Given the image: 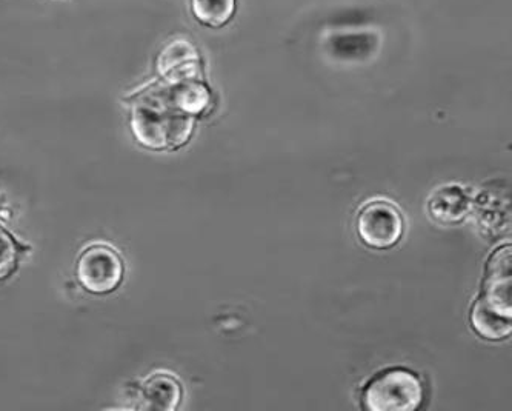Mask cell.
Returning a JSON list of instances; mask_svg holds the SVG:
<instances>
[{"mask_svg": "<svg viewBox=\"0 0 512 411\" xmlns=\"http://www.w3.org/2000/svg\"><path fill=\"white\" fill-rule=\"evenodd\" d=\"M477 301L500 315L511 318V247H502L491 256L483 291Z\"/></svg>", "mask_w": 512, "mask_h": 411, "instance_id": "obj_4", "label": "cell"}, {"mask_svg": "<svg viewBox=\"0 0 512 411\" xmlns=\"http://www.w3.org/2000/svg\"><path fill=\"white\" fill-rule=\"evenodd\" d=\"M142 395L148 408L174 410L182 399V388L168 373H156L143 384Z\"/></svg>", "mask_w": 512, "mask_h": 411, "instance_id": "obj_6", "label": "cell"}, {"mask_svg": "<svg viewBox=\"0 0 512 411\" xmlns=\"http://www.w3.org/2000/svg\"><path fill=\"white\" fill-rule=\"evenodd\" d=\"M191 7L202 24L220 27L233 16L236 0H191Z\"/></svg>", "mask_w": 512, "mask_h": 411, "instance_id": "obj_8", "label": "cell"}, {"mask_svg": "<svg viewBox=\"0 0 512 411\" xmlns=\"http://www.w3.org/2000/svg\"><path fill=\"white\" fill-rule=\"evenodd\" d=\"M76 274L85 290L93 295H108L124 281V259L110 245L91 244L79 254Z\"/></svg>", "mask_w": 512, "mask_h": 411, "instance_id": "obj_2", "label": "cell"}, {"mask_svg": "<svg viewBox=\"0 0 512 411\" xmlns=\"http://www.w3.org/2000/svg\"><path fill=\"white\" fill-rule=\"evenodd\" d=\"M357 233L368 247L388 250L402 238V213L396 205L382 199L368 202L357 216Z\"/></svg>", "mask_w": 512, "mask_h": 411, "instance_id": "obj_3", "label": "cell"}, {"mask_svg": "<svg viewBox=\"0 0 512 411\" xmlns=\"http://www.w3.org/2000/svg\"><path fill=\"white\" fill-rule=\"evenodd\" d=\"M471 202L468 194L456 185L443 187L429 199L428 210L440 224H456L468 214Z\"/></svg>", "mask_w": 512, "mask_h": 411, "instance_id": "obj_5", "label": "cell"}, {"mask_svg": "<svg viewBox=\"0 0 512 411\" xmlns=\"http://www.w3.org/2000/svg\"><path fill=\"white\" fill-rule=\"evenodd\" d=\"M423 401V384L408 368L380 371L363 388V407L370 411H414Z\"/></svg>", "mask_w": 512, "mask_h": 411, "instance_id": "obj_1", "label": "cell"}, {"mask_svg": "<svg viewBox=\"0 0 512 411\" xmlns=\"http://www.w3.org/2000/svg\"><path fill=\"white\" fill-rule=\"evenodd\" d=\"M471 322L474 330L489 341H499L511 333V318L500 315L479 301L474 304L471 311Z\"/></svg>", "mask_w": 512, "mask_h": 411, "instance_id": "obj_7", "label": "cell"}]
</instances>
